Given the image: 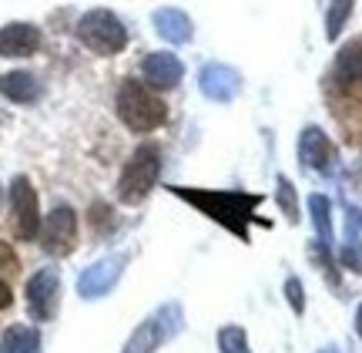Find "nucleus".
I'll return each instance as SVG.
<instances>
[{
  "label": "nucleus",
  "mask_w": 362,
  "mask_h": 353,
  "mask_svg": "<svg viewBox=\"0 0 362 353\" xmlns=\"http://www.w3.org/2000/svg\"><path fill=\"white\" fill-rule=\"evenodd\" d=\"M181 320H185L181 303H165V306H158L148 320L138 323V330L128 337V343H124V350L121 353H155V350H161L175 333H181Z\"/></svg>",
  "instance_id": "nucleus-5"
},
{
  "label": "nucleus",
  "mask_w": 362,
  "mask_h": 353,
  "mask_svg": "<svg viewBox=\"0 0 362 353\" xmlns=\"http://www.w3.org/2000/svg\"><path fill=\"white\" fill-rule=\"evenodd\" d=\"M332 158H336V148H332L329 135H325L319 125L302 128V135H298V162H302L305 169L329 172L332 169Z\"/></svg>",
  "instance_id": "nucleus-11"
},
{
  "label": "nucleus",
  "mask_w": 362,
  "mask_h": 353,
  "mask_svg": "<svg viewBox=\"0 0 362 353\" xmlns=\"http://www.w3.org/2000/svg\"><path fill=\"white\" fill-rule=\"evenodd\" d=\"M0 266H4V269H13V266H17V252H13L11 242H4V239H0Z\"/></svg>",
  "instance_id": "nucleus-24"
},
{
  "label": "nucleus",
  "mask_w": 362,
  "mask_h": 353,
  "mask_svg": "<svg viewBox=\"0 0 362 353\" xmlns=\"http://www.w3.org/2000/svg\"><path fill=\"white\" fill-rule=\"evenodd\" d=\"M117 118H121L131 131L148 135V131H155L165 125L168 108H165V101H161L144 81L128 78L117 88Z\"/></svg>",
  "instance_id": "nucleus-2"
},
{
  "label": "nucleus",
  "mask_w": 362,
  "mask_h": 353,
  "mask_svg": "<svg viewBox=\"0 0 362 353\" xmlns=\"http://www.w3.org/2000/svg\"><path fill=\"white\" fill-rule=\"evenodd\" d=\"M40 47V30L27 21L0 27V57H30Z\"/></svg>",
  "instance_id": "nucleus-13"
},
{
  "label": "nucleus",
  "mask_w": 362,
  "mask_h": 353,
  "mask_svg": "<svg viewBox=\"0 0 362 353\" xmlns=\"http://www.w3.org/2000/svg\"><path fill=\"white\" fill-rule=\"evenodd\" d=\"M309 215H312V225H315V232H319V246L322 249H332L336 242V235H332V202L325 196H309Z\"/></svg>",
  "instance_id": "nucleus-16"
},
{
  "label": "nucleus",
  "mask_w": 362,
  "mask_h": 353,
  "mask_svg": "<svg viewBox=\"0 0 362 353\" xmlns=\"http://www.w3.org/2000/svg\"><path fill=\"white\" fill-rule=\"evenodd\" d=\"M319 353H336V350H319Z\"/></svg>",
  "instance_id": "nucleus-27"
},
{
  "label": "nucleus",
  "mask_w": 362,
  "mask_h": 353,
  "mask_svg": "<svg viewBox=\"0 0 362 353\" xmlns=\"http://www.w3.org/2000/svg\"><path fill=\"white\" fill-rule=\"evenodd\" d=\"M158 175H161V152L158 145H138L131 158L121 169V179H117V198L124 206H141L148 192L155 189Z\"/></svg>",
  "instance_id": "nucleus-3"
},
{
  "label": "nucleus",
  "mask_w": 362,
  "mask_h": 353,
  "mask_svg": "<svg viewBox=\"0 0 362 353\" xmlns=\"http://www.w3.org/2000/svg\"><path fill=\"white\" fill-rule=\"evenodd\" d=\"M0 94L7 101H17V105H30V101L40 98V81L34 74H27V71H7L0 78Z\"/></svg>",
  "instance_id": "nucleus-15"
},
{
  "label": "nucleus",
  "mask_w": 362,
  "mask_h": 353,
  "mask_svg": "<svg viewBox=\"0 0 362 353\" xmlns=\"http://www.w3.org/2000/svg\"><path fill=\"white\" fill-rule=\"evenodd\" d=\"M37 330L34 327H11L0 337V353H37Z\"/></svg>",
  "instance_id": "nucleus-18"
},
{
  "label": "nucleus",
  "mask_w": 362,
  "mask_h": 353,
  "mask_svg": "<svg viewBox=\"0 0 362 353\" xmlns=\"http://www.w3.org/2000/svg\"><path fill=\"white\" fill-rule=\"evenodd\" d=\"M339 262H342L346 269L362 276V239H359V232L346 235V246L339 249Z\"/></svg>",
  "instance_id": "nucleus-22"
},
{
  "label": "nucleus",
  "mask_w": 362,
  "mask_h": 353,
  "mask_svg": "<svg viewBox=\"0 0 362 353\" xmlns=\"http://www.w3.org/2000/svg\"><path fill=\"white\" fill-rule=\"evenodd\" d=\"M61 303V273L54 266H44L27 279V310L37 323H47L57 313Z\"/></svg>",
  "instance_id": "nucleus-7"
},
{
  "label": "nucleus",
  "mask_w": 362,
  "mask_h": 353,
  "mask_svg": "<svg viewBox=\"0 0 362 353\" xmlns=\"http://www.w3.org/2000/svg\"><path fill=\"white\" fill-rule=\"evenodd\" d=\"M178 198H185L188 206H194L198 212H205L208 219H215L218 225H225L228 232H235L242 242H248V223L255 219V209L262 206V196L252 192H208V189H171Z\"/></svg>",
  "instance_id": "nucleus-1"
},
{
  "label": "nucleus",
  "mask_w": 362,
  "mask_h": 353,
  "mask_svg": "<svg viewBox=\"0 0 362 353\" xmlns=\"http://www.w3.org/2000/svg\"><path fill=\"white\" fill-rule=\"evenodd\" d=\"M124 262H128V256H121V252H111V256H101L98 262H90L88 269L78 276V293L84 300L107 296L117 286L121 273H124Z\"/></svg>",
  "instance_id": "nucleus-9"
},
{
  "label": "nucleus",
  "mask_w": 362,
  "mask_h": 353,
  "mask_svg": "<svg viewBox=\"0 0 362 353\" xmlns=\"http://www.w3.org/2000/svg\"><path fill=\"white\" fill-rule=\"evenodd\" d=\"M285 300H288V306H292L296 316L305 313V286H302L298 276H288V279H285Z\"/></svg>",
  "instance_id": "nucleus-23"
},
{
  "label": "nucleus",
  "mask_w": 362,
  "mask_h": 353,
  "mask_svg": "<svg viewBox=\"0 0 362 353\" xmlns=\"http://www.w3.org/2000/svg\"><path fill=\"white\" fill-rule=\"evenodd\" d=\"M11 303H13V293H11V286H7V283L0 279V310H7Z\"/></svg>",
  "instance_id": "nucleus-25"
},
{
  "label": "nucleus",
  "mask_w": 362,
  "mask_h": 353,
  "mask_svg": "<svg viewBox=\"0 0 362 353\" xmlns=\"http://www.w3.org/2000/svg\"><path fill=\"white\" fill-rule=\"evenodd\" d=\"M356 333H359V337H362V306H359V310H356Z\"/></svg>",
  "instance_id": "nucleus-26"
},
{
  "label": "nucleus",
  "mask_w": 362,
  "mask_h": 353,
  "mask_svg": "<svg viewBox=\"0 0 362 353\" xmlns=\"http://www.w3.org/2000/svg\"><path fill=\"white\" fill-rule=\"evenodd\" d=\"M352 7H356V0H332L329 4V13H325V38L329 40H339L346 21L352 17Z\"/></svg>",
  "instance_id": "nucleus-20"
},
{
  "label": "nucleus",
  "mask_w": 362,
  "mask_h": 353,
  "mask_svg": "<svg viewBox=\"0 0 362 353\" xmlns=\"http://www.w3.org/2000/svg\"><path fill=\"white\" fill-rule=\"evenodd\" d=\"M198 88L208 101H218V105H228L242 94V74L228 65H205L202 74H198Z\"/></svg>",
  "instance_id": "nucleus-10"
},
{
  "label": "nucleus",
  "mask_w": 362,
  "mask_h": 353,
  "mask_svg": "<svg viewBox=\"0 0 362 353\" xmlns=\"http://www.w3.org/2000/svg\"><path fill=\"white\" fill-rule=\"evenodd\" d=\"M141 74L151 88H175V84L185 78V65L178 61V54L151 51V54H144Z\"/></svg>",
  "instance_id": "nucleus-12"
},
{
  "label": "nucleus",
  "mask_w": 362,
  "mask_h": 353,
  "mask_svg": "<svg viewBox=\"0 0 362 353\" xmlns=\"http://www.w3.org/2000/svg\"><path fill=\"white\" fill-rule=\"evenodd\" d=\"M339 84H359L362 81V44H346L336 54V67H332Z\"/></svg>",
  "instance_id": "nucleus-17"
},
{
  "label": "nucleus",
  "mask_w": 362,
  "mask_h": 353,
  "mask_svg": "<svg viewBox=\"0 0 362 353\" xmlns=\"http://www.w3.org/2000/svg\"><path fill=\"white\" fill-rule=\"evenodd\" d=\"M151 24H155V30L168 40V44H188L194 34L192 17L185 11H178V7H158V11L151 13Z\"/></svg>",
  "instance_id": "nucleus-14"
},
{
  "label": "nucleus",
  "mask_w": 362,
  "mask_h": 353,
  "mask_svg": "<svg viewBox=\"0 0 362 353\" xmlns=\"http://www.w3.org/2000/svg\"><path fill=\"white\" fill-rule=\"evenodd\" d=\"M218 350L221 353H252L248 350V337L242 327H221L218 330Z\"/></svg>",
  "instance_id": "nucleus-21"
},
{
  "label": "nucleus",
  "mask_w": 362,
  "mask_h": 353,
  "mask_svg": "<svg viewBox=\"0 0 362 353\" xmlns=\"http://www.w3.org/2000/svg\"><path fill=\"white\" fill-rule=\"evenodd\" d=\"M78 242V212L71 206H54L40 225V246L51 256H67Z\"/></svg>",
  "instance_id": "nucleus-8"
},
{
  "label": "nucleus",
  "mask_w": 362,
  "mask_h": 353,
  "mask_svg": "<svg viewBox=\"0 0 362 353\" xmlns=\"http://www.w3.org/2000/svg\"><path fill=\"white\" fill-rule=\"evenodd\" d=\"M275 202H279V209L285 212V219L296 225L302 215H298V196H296V185H292V179H285V175H279L275 179Z\"/></svg>",
  "instance_id": "nucleus-19"
},
{
  "label": "nucleus",
  "mask_w": 362,
  "mask_h": 353,
  "mask_svg": "<svg viewBox=\"0 0 362 353\" xmlns=\"http://www.w3.org/2000/svg\"><path fill=\"white\" fill-rule=\"evenodd\" d=\"M74 34H78V40L88 51L101 54V57H115V54H121L128 47V27L121 24L117 13L104 11V7L84 13L78 21V27H74Z\"/></svg>",
  "instance_id": "nucleus-4"
},
{
  "label": "nucleus",
  "mask_w": 362,
  "mask_h": 353,
  "mask_svg": "<svg viewBox=\"0 0 362 353\" xmlns=\"http://www.w3.org/2000/svg\"><path fill=\"white\" fill-rule=\"evenodd\" d=\"M11 212H13V232L24 242H34L40 235V206L37 192L27 175H17L11 182Z\"/></svg>",
  "instance_id": "nucleus-6"
}]
</instances>
